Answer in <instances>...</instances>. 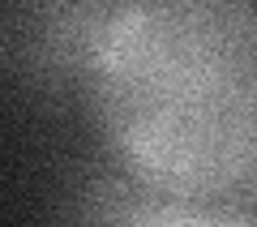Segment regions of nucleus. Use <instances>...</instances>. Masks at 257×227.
Instances as JSON below:
<instances>
[{
	"label": "nucleus",
	"mask_w": 257,
	"mask_h": 227,
	"mask_svg": "<svg viewBox=\"0 0 257 227\" xmlns=\"http://www.w3.org/2000/svg\"><path fill=\"white\" fill-rule=\"evenodd\" d=\"M223 206L231 210V214L240 218L244 227H257V184H248L244 193H236V197H227Z\"/></svg>",
	"instance_id": "5"
},
{
	"label": "nucleus",
	"mask_w": 257,
	"mask_h": 227,
	"mask_svg": "<svg viewBox=\"0 0 257 227\" xmlns=\"http://www.w3.org/2000/svg\"><path fill=\"white\" fill-rule=\"evenodd\" d=\"M94 116L116 159L189 201L257 184V5L128 0L107 30Z\"/></svg>",
	"instance_id": "1"
},
{
	"label": "nucleus",
	"mask_w": 257,
	"mask_h": 227,
	"mask_svg": "<svg viewBox=\"0 0 257 227\" xmlns=\"http://www.w3.org/2000/svg\"><path fill=\"white\" fill-rule=\"evenodd\" d=\"M116 0H39L0 9V73L35 99L90 103Z\"/></svg>",
	"instance_id": "2"
},
{
	"label": "nucleus",
	"mask_w": 257,
	"mask_h": 227,
	"mask_svg": "<svg viewBox=\"0 0 257 227\" xmlns=\"http://www.w3.org/2000/svg\"><path fill=\"white\" fill-rule=\"evenodd\" d=\"M155 227H244V223L223 201H189L184 210H176L172 218H163Z\"/></svg>",
	"instance_id": "4"
},
{
	"label": "nucleus",
	"mask_w": 257,
	"mask_h": 227,
	"mask_svg": "<svg viewBox=\"0 0 257 227\" xmlns=\"http://www.w3.org/2000/svg\"><path fill=\"white\" fill-rule=\"evenodd\" d=\"M189 206V197L159 189L124 159L90 163L64 189L56 206V227H155Z\"/></svg>",
	"instance_id": "3"
}]
</instances>
